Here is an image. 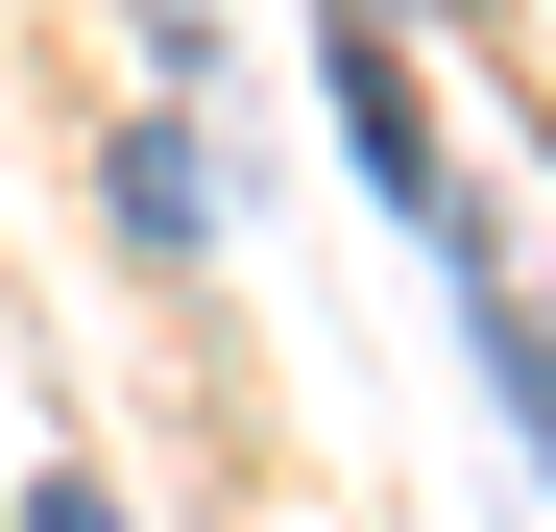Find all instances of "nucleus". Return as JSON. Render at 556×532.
Listing matches in <instances>:
<instances>
[{
	"instance_id": "obj_1",
	"label": "nucleus",
	"mask_w": 556,
	"mask_h": 532,
	"mask_svg": "<svg viewBox=\"0 0 556 532\" xmlns=\"http://www.w3.org/2000/svg\"><path fill=\"white\" fill-rule=\"evenodd\" d=\"M435 266H459V339H484V388H508V435L556 460V339L508 315V266H484V242H435Z\"/></svg>"
},
{
	"instance_id": "obj_2",
	"label": "nucleus",
	"mask_w": 556,
	"mask_h": 532,
	"mask_svg": "<svg viewBox=\"0 0 556 532\" xmlns=\"http://www.w3.org/2000/svg\"><path fill=\"white\" fill-rule=\"evenodd\" d=\"M122 218H146V242H218V169H194V145L146 122V145H122Z\"/></svg>"
},
{
	"instance_id": "obj_3",
	"label": "nucleus",
	"mask_w": 556,
	"mask_h": 532,
	"mask_svg": "<svg viewBox=\"0 0 556 532\" xmlns=\"http://www.w3.org/2000/svg\"><path fill=\"white\" fill-rule=\"evenodd\" d=\"M25 532H122V508H98V484H25Z\"/></svg>"
}]
</instances>
